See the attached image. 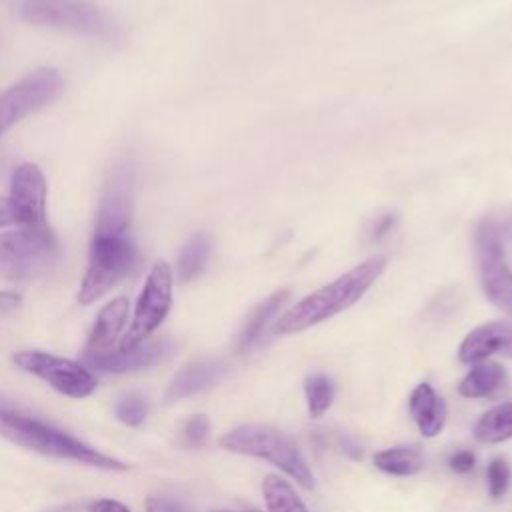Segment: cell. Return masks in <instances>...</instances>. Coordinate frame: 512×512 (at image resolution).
I'll return each mask as SVG.
<instances>
[{
    "label": "cell",
    "mask_w": 512,
    "mask_h": 512,
    "mask_svg": "<svg viewBox=\"0 0 512 512\" xmlns=\"http://www.w3.org/2000/svg\"><path fill=\"white\" fill-rule=\"evenodd\" d=\"M114 412L122 424L136 428L148 416V400L142 394H128L122 400H118Z\"/></svg>",
    "instance_id": "d4e9b609"
},
{
    "label": "cell",
    "mask_w": 512,
    "mask_h": 512,
    "mask_svg": "<svg viewBox=\"0 0 512 512\" xmlns=\"http://www.w3.org/2000/svg\"><path fill=\"white\" fill-rule=\"evenodd\" d=\"M494 354L512 356V322L508 320H494L476 326L464 336L458 348V360L470 366L484 362Z\"/></svg>",
    "instance_id": "9a60e30c"
},
{
    "label": "cell",
    "mask_w": 512,
    "mask_h": 512,
    "mask_svg": "<svg viewBox=\"0 0 512 512\" xmlns=\"http://www.w3.org/2000/svg\"><path fill=\"white\" fill-rule=\"evenodd\" d=\"M218 446L226 452L266 460L296 480L302 488L314 486V474L296 442L268 424H242L220 436Z\"/></svg>",
    "instance_id": "3957f363"
},
{
    "label": "cell",
    "mask_w": 512,
    "mask_h": 512,
    "mask_svg": "<svg viewBox=\"0 0 512 512\" xmlns=\"http://www.w3.org/2000/svg\"><path fill=\"white\" fill-rule=\"evenodd\" d=\"M22 18L36 26L68 28L92 36H110L112 20L90 0H26Z\"/></svg>",
    "instance_id": "9c48e42d"
},
{
    "label": "cell",
    "mask_w": 512,
    "mask_h": 512,
    "mask_svg": "<svg viewBox=\"0 0 512 512\" xmlns=\"http://www.w3.org/2000/svg\"><path fill=\"white\" fill-rule=\"evenodd\" d=\"M212 512H238V510H212ZM248 512H254V510H248Z\"/></svg>",
    "instance_id": "836d02e7"
},
{
    "label": "cell",
    "mask_w": 512,
    "mask_h": 512,
    "mask_svg": "<svg viewBox=\"0 0 512 512\" xmlns=\"http://www.w3.org/2000/svg\"><path fill=\"white\" fill-rule=\"evenodd\" d=\"M476 464V456L472 450H456L450 460H448V466L450 470H454L456 474H466L474 468Z\"/></svg>",
    "instance_id": "f546056e"
},
{
    "label": "cell",
    "mask_w": 512,
    "mask_h": 512,
    "mask_svg": "<svg viewBox=\"0 0 512 512\" xmlns=\"http://www.w3.org/2000/svg\"><path fill=\"white\" fill-rule=\"evenodd\" d=\"M60 256L54 232L46 228H18L0 232V280L28 282L46 274Z\"/></svg>",
    "instance_id": "277c9868"
},
{
    "label": "cell",
    "mask_w": 512,
    "mask_h": 512,
    "mask_svg": "<svg viewBox=\"0 0 512 512\" xmlns=\"http://www.w3.org/2000/svg\"><path fill=\"white\" fill-rule=\"evenodd\" d=\"M10 224H16L14 212H12V206H10V200L0 196V228L10 226Z\"/></svg>",
    "instance_id": "d6a6232c"
},
{
    "label": "cell",
    "mask_w": 512,
    "mask_h": 512,
    "mask_svg": "<svg viewBox=\"0 0 512 512\" xmlns=\"http://www.w3.org/2000/svg\"><path fill=\"white\" fill-rule=\"evenodd\" d=\"M210 256V240L206 234H194L182 248L178 258V278L182 282L194 280L206 266Z\"/></svg>",
    "instance_id": "603a6c76"
},
{
    "label": "cell",
    "mask_w": 512,
    "mask_h": 512,
    "mask_svg": "<svg viewBox=\"0 0 512 512\" xmlns=\"http://www.w3.org/2000/svg\"><path fill=\"white\" fill-rule=\"evenodd\" d=\"M474 246L484 296L512 316V268L504 258L500 226L494 220H482L474 232Z\"/></svg>",
    "instance_id": "ba28073f"
},
{
    "label": "cell",
    "mask_w": 512,
    "mask_h": 512,
    "mask_svg": "<svg viewBox=\"0 0 512 512\" xmlns=\"http://www.w3.org/2000/svg\"><path fill=\"white\" fill-rule=\"evenodd\" d=\"M172 284L174 280L170 264L166 260L154 262L138 294L130 326L120 338L118 350H128L148 340L152 332L166 320L172 308Z\"/></svg>",
    "instance_id": "8992f818"
},
{
    "label": "cell",
    "mask_w": 512,
    "mask_h": 512,
    "mask_svg": "<svg viewBox=\"0 0 512 512\" xmlns=\"http://www.w3.org/2000/svg\"><path fill=\"white\" fill-rule=\"evenodd\" d=\"M130 302L126 296H116L108 304H104L88 332L82 358H98L118 350L120 338L124 336V328L128 324Z\"/></svg>",
    "instance_id": "4fadbf2b"
},
{
    "label": "cell",
    "mask_w": 512,
    "mask_h": 512,
    "mask_svg": "<svg viewBox=\"0 0 512 512\" xmlns=\"http://www.w3.org/2000/svg\"><path fill=\"white\" fill-rule=\"evenodd\" d=\"M384 266V256H372L330 284L308 294L276 320L274 334L290 336L344 312L366 294V290L382 274Z\"/></svg>",
    "instance_id": "6da1fadb"
},
{
    "label": "cell",
    "mask_w": 512,
    "mask_h": 512,
    "mask_svg": "<svg viewBox=\"0 0 512 512\" xmlns=\"http://www.w3.org/2000/svg\"><path fill=\"white\" fill-rule=\"evenodd\" d=\"M88 512H132L126 504L118 502V500H112V498H100V500H94L90 506H88Z\"/></svg>",
    "instance_id": "4dcf8cb0"
},
{
    "label": "cell",
    "mask_w": 512,
    "mask_h": 512,
    "mask_svg": "<svg viewBox=\"0 0 512 512\" xmlns=\"http://www.w3.org/2000/svg\"><path fill=\"white\" fill-rule=\"evenodd\" d=\"M408 410L424 438L438 436L448 418V408L442 396H438L428 382H420L412 390L408 398Z\"/></svg>",
    "instance_id": "e0dca14e"
},
{
    "label": "cell",
    "mask_w": 512,
    "mask_h": 512,
    "mask_svg": "<svg viewBox=\"0 0 512 512\" xmlns=\"http://www.w3.org/2000/svg\"><path fill=\"white\" fill-rule=\"evenodd\" d=\"M144 512H194L188 504L168 496H148Z\"/></svg>",
    "instance_id": "83f0119b"
},
{
    "label": "cell",
    "mask_w": 512,
    "mask_h": 512,
    "mask_svg": "<svg viewBox=\"0 0 512 512\" xmlns=\"http://www.w3.org/2000/svg\"><path fill=\"white\" fill-rule=\"evenodd\" d=\"M290 292L288 290H278L274 294H270L266 300H262L246 318L244 328L238 336V350L244 352L248 350L264 332V328L268 326V322L274 318V314L284 306V302L288 300Z\"/></svg>",
    "instance_id": "d6986e66"
},
{
    "label": "cell",
    "mask_w": 512,
    "mask_h": 512,
    "mask_svg": "<svg viewBox=\"0 0 512 512\" xmlns=\"http://www.w3.org/2000/svg\"><path fill=\"white\" fill-rule=\"evenodd\" d=\"M506 382V372L498 362H478L466 372L458 384V394L464 398H486L500 390Z\"/></svg>",
    "instance_id": "ac0fdd59"
},
{
    "label": "cell",
    "mask_w": 512,
    "mask_h": 512,
    "mask_svg": "<svg viewBox=\"0 0 512 512\" xmlns=\"http://www.w3.org/2000/svg\"><path fill=\"white\" fill-rule=\"evenodd\" d=\"M176 350V342L168 338L160 340H144L134 348L128 350H114L106 356L98 358H82V364L90 370L96 372H112V374H122L130 370H140V368H150L166 358H170Z\"/></svg>",
    "instance_id": "7c38bea8"
},
{
    "label": "cell",
    "mask_w": 512,
    "mask_h": 512,
    "mask_svg": "<svg viewBox=\"0 0 512 512\" xmlns=\"http://www.w3.org/2000/svg\"><path fill=\"white\" fill-rule=\"evenodd\" d=\"M486 480H488V492L492 498H502L506 494V490L510 488V482H512V470H510V464L496 456L488 462V468H486Z\"/></svg>",
    "instance_id": "484cf974"
},
{
    "label": "cell",
    "mask_w": 512,
    "mask_h": 512,
    "mask_svg": "<svg viewBox=\"0 0 512 512\" xmlns=\"http://www.w3.org/2000/svg\"><path fill=\"white\" fill-rule=\"evenodd\" d=\"M12 360L20 370L40 378L68 398L80 400L98 388V378L90 368L64 356L42 350H20L12 356Z\"/></svg>",
    "instance_id": "52a82bcc"
},
{
    "label": "cell",
    "mask_w": 512,
    "mask_h": 512,
    "mask_svg": "<svg viewBox=\"0 0 512 512\" xmlns=\"http://www.w3.org/2000/svg\"><path fill=\"white\" fill-rule=\"evenodd\" d=\"M422 464V450L416 444H400L374 454V466L390 476H412Z\"/></svg>",
    "instance_id": "ffe728a7"
},
{
    "label": "cell",
    "mask_w": 512,
    "mask_h": 512,
    "mask_svg": "<svg viewBox=\"0 0 512 512\" xmlns=\"http://www.w3.org/2000/svg\"><path fill=\"white\" fill-rule=\"evenodd\" d=\"M334 382L324 374H312L304 380V396L310 418H320L334 402Z\"/></svg>",
    "instance_id": "cb8c5ba5"
},
{
    "label": "cell",
    "mask_w": 512,
    "mask_h": 512,
    "mask_svg": "<svg viewBox=\"0 0 512 512\" xmlns=\"http://www.w3.org/2000/svg\"><path fill=\"white\" fill-rule=\"evenodd\" d=\"M396 214L394 212H386V214H380L368 228V242L372 244H378L382 242L396 226Z\"/></svg>",
    "instance_id": "f1b7e54d"
},
{
    "label": "cell",
    "mask_w": 512,
    "mask_h": 512,
    "mask_svg": "<svg viewBox=\"0 0 512 512\" xmlns=\"http://www.w3.org/2000/svg\"><path fill=\"white\" fill-rule=\"evenodd\" d=\"M0 438L42 456L72 460L108 472L128 470V464H124L122 460L112 458L88 446L86 442L54 428L52 424H46L34 416L16 410L14 406L0 408Z\"/></svg>",
    "instance_id": "7a4b0ae2"
},
{
    "label": "cell",
    "mask_w": 512,
    "mask_h": 512,
    "mask_svg": "<svg viewBox=\"0 0 512 512\" xmlns=\"http://www.w3.org/2000/svg\"><path fill=\"white\" fill-rule=\"evenodd\" d=\"M138 252L128 234L94 232L86 274L80 284L78 300L88 306L116 286L136 264Z\"/></svg>",
    "instance_id": "5b68a950"
},
{
    "label": "cell",
    "mask_w": 512,
    "mask_h": 512,
    "mask_svg": "<svg viewBox=\"0 0 512 512\" xmlns=\"http://www.w3.org/2000/svg\"><path fill=\"white\" fill-rule=\"evenodd\" d=\"M208 434H210V422L204 414H194L184 422L182 436L188 446H192V448L204 446L208 440Z\"/></svg>",
    "instance_id": "4316f807"
},
{
    "label": "cell",
    "mask_w": 512,
    "mask_h": 512,
    "mask_svg": "<svg viewBox=\"0 0 512 512\" xmlns=\"http://www.w3.org/2000/svg\"><path fill=\"white\" fill-rule=\"evenodd\" d=\"M10 206L20 228H46V180L36 164H20L10 178Z\"/></svg>",
    "instance_id": "8fae6325"
},
{
    "label": "cell",
    "mask_w": 512,
    "mask_h": 512,
    "mask_svg": "<svg viewBox=\"0 0 512 512\" xmlns=\"http://www.w3.org/2000/svg\"><path fill=\"white\" fill-rule=\"evenodd\" d=\"M474 438L482 444H500L512 438V402H502L480 416Z\"/></svg>",
    "instance_id": "44dd1931"
},
{
    "label": "cell",
    "mask_w": 512,
    "mask_h": 512,
    "mask_svg": "<svg viewBox=\"0 0 512 512\" xmlns=\"http://www.w3.org/2000/svg\"><path fill=\"white\" fill-rule=\"evenodd\" d=\"M262 496L268 512H308L292 484L278 474H268L262 480Z\"/></svg>",
    "instance_id": "7402d4cb"
},
{
    "label": "cell",
    "mask_w": 512,
    "mask_h": 512,
    "mask_svg": "<svg viewBox=\"0 0 512 512\" xmlns=\"http://www.w3.org/2000/svg\"><path fill=\"white\" fill-rule=\"evenodd\" d=\"M132 214V184L126 170H116L100 198L94 232L100 234H128Z\"/></svg>",
    "instance_id": "5bb4252c"
},
{
    "label": "cell",
    "mask_w": 512,
    "mask_h": 512,
    "mask_svg": "<svg viewBox=\"0 0 512 512\" xmlns=\"http://www.w3.org/2000/svg\"><path fill=\"white\" fill-rule=\"evenodd\" d=\"M62 90V76L54 68H38L0 92V136L24 116L50 104Z\"/></svg>",
    "instance_id": "30bf717a"
},
{
    "label": "cell",
    "mask_w": 512,
    "mask_h": 512,
    "mask_svg": "<svg viewBox=\"0 0 512 512\" xmlns=\"http://www.w3.org/2000/svg\"><path fill=\"white\" fill-rule=\"evenodd\" d=\"M22 296L18 292H10V290H0V314L12 312L20 306Z\"/></svg>",
    "instance_id": "1f68e13d"
},
{
    "label": "cell",
    "mask_w": 512,
    "mask_h": 512,
    "mask_svg": "<svg viewBox=\"0 0 512 512\" xmlns=\"http://www.w3.org/2000/svg\"><path fill=\"white\" fill-rule=\"evenodd\" d=\"M224 372V364L216 358H198L182 366L176 376L170 380L164 400L166 402H176L182 398H188L208 386H212L220 374Z\"/></svg>",
    "instance_id": "2e32d148"
}]
</instances>
